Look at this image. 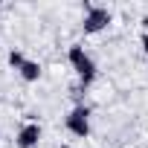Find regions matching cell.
I'll use <instances>...</instances> for the list:
<instances>
[{
  "label": "cell",
  "mask_w": 148,
  "mask_h": 148,
  "mask_svg": "<svg viewBox=\"0 0 148 148\" xmlns=\"http://www.w3.org/2000/svg\"><path fill=\"white\" fill-rule=\"evenodd\" d=\"M67 61H70V67L76 70V76H79V84L87 90L93 82H96V76H99V67H96V58L82 47V44H70L67 47Z\"/></svg>",
  "instance_id": "6da1fadb"
},
{
  "label": "cell",
  "mask_w": 148,
  "mask_h": 148,
  "mask_svg": "<svg viewBox=\"0 0 148 148\" xmlns=\"http://www.w3.org/2000/svg\"><path fill=\"white\" fill-rule=\"evenodd\" d=\"M84 18H82V29L84 35H96L102 29H108L113 23V12L108 6H99V3H84Z\"/></svg>",
  "instance_id": "7a4b0ae2"
},
{
  "label": "cell",
  "mask_w": 148,
  "mask_h": 148,
  "mask_svg": "<svg viewBox=\"0 0 148 148\" xmlns=\"http://www.w3.org/2000/svg\"><path fill=\"white\" fill-rule=\"evenodd\" d=\"M64 128L73 134V136H79V139H87L90 136V108L82 102L76 105L67 116H64Z\"/></svg>",
  "instance_id": "3957f363"
},
{
  "label": "cell",
  "mask_w": 148,
  "mask_h": 148,
  "mask_svg": "<svg viewBox=\"0 0 148 148\" xmlns=\"http://www.w3.org/2000/svg\"><path fill=\"white\" fill-rule=\"evenodd\" d=\"M41 136H44L41 125H38L35 119H29V122H23V125L18 128V134H15V145H18V148H38Z\"/></svg>",
  "instance_id": "277c9868"
},
{
  "label": "cell",
  "mask_w": 148,
  "mask_h": 148,
  "mask_svg": "<svg viewBox=\"0 0 148 148\" xmlns=\"http://www.w3.org/2000/svg\"><path fill=\"white\" fill-rule=\"evenodd\" d=\"M18 76H21L23 82H29V84H32V82H38V79H41V64H38V61H32V58H26V61H23V67L18 70Z\"/></svg>",
  "instance_id": "5b68a950"
},
{
  "label": "cell",
  "mask_w": 148,
  "mask_h": 148,
  "mask_svg": "<svg viewBox=\"0 0 148 148\" xmlns=\"http://www.w3.org/2000/svg\"><path fill=\"white\" fill-rule=\"evenodd\" d=\"M23 61H26V55H23L21 49H9V67H12V70H21Z\"/></svg>",
  "instance_id": "8992f818"
},
{
  "label": "cell",
  "mask_w": 148,
  "mask_h": 148,
  "mask_svg": "<svg viewBox=\"0 0 148 148\" xmlns=\"http://www.w3.org/2000/svg\"><path fill=\"white\" fill-rule=\"evenodd\" d=\"M139 44H142V52L148 55V32H142V38H139Z\"/></svg>",
  "instance_id": "52a82bcc"
},
{
  "label": "cell",
  "mask_w": 148,
  "mask_h": 148,
  "mask_svg": "<svg viewBox=\"0 0 148 148\" xmlns=\"http://www.w3.org/2000/svg\"><path fill=\"white\" fill-rule=\"evenodd\" d=\"M142 26H145V32H148V15H145V18H142Z\"/></svg>",
  "instance_id": "ba28073f"
},
{
  "label": "cell",
  "mask_w": 148,
  "mask_h": 148,
  "mask_svg": "<svg viewBox=\"0 0 148 148\" xmlns=\"http://www.w3.org/2000/svg\"><path fill=\"white\" fill-rule=\"evenodd\" d=\"M58 148H73V145H67V142H61V145H58Z\"/></svg>",
  "instance_id": "9c48e42d"
}]
</instances>
